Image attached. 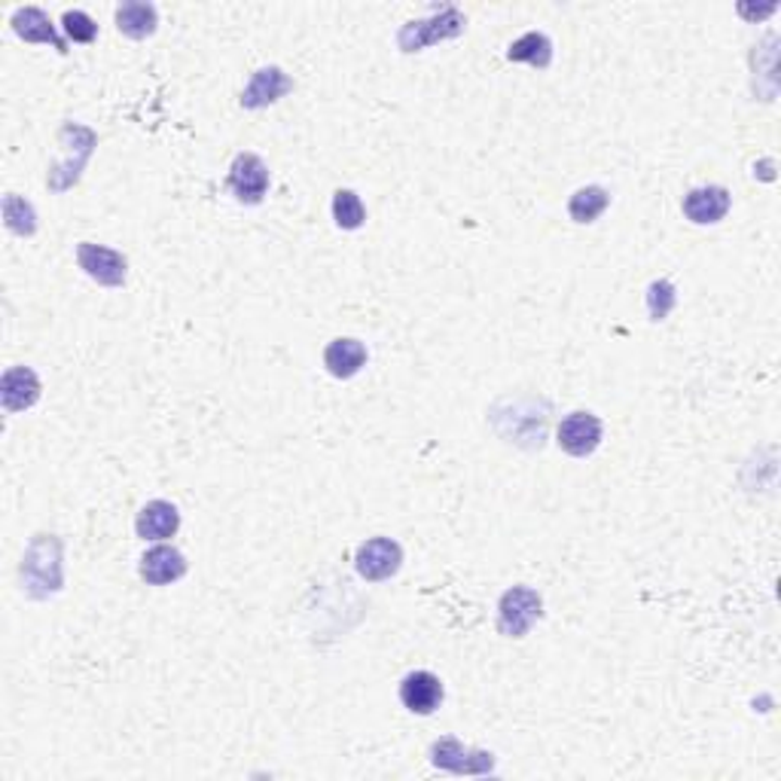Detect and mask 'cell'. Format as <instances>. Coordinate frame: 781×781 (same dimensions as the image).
<instances>
[{"label":"cell","instance_id":"obj_1","mask_svg":"<svg viewBox=\"0 0 781 781\" xmlns=\"http://www.w3.org/2000/svg\"><path fill=\"white\" fill-rule=\"evenodd\" d=\"M22 580L31 599H49L62 589V543L59 537L37 535L22 559Z\"/></svg>","mask_w":781,"mask_h":781},{"label":"cell","instance_id":"obj_2","mask_svg":"<svg viewBox=\"0 0 781 781\" xmlns=\"http://www.w3.org/2000/svg\"><path fill=\"white\" fill-rule=\"evenodd\" d=\"M464 31V16L456 7H443L437 16L422 18V22H407L397 34V47L404 52H419L424 47H434L439 40H449Z\"/></svg>","mask_w":781,"mask_h":781},{"label":"cell","instance_id":"obj_3","mask_svg":"<svg viewBox=\"0 0 781 781\" xmlns=\"http://www.w3.org/2000/svg\"><path fill=\"white\" fill-rule=\"evenodd\" d=\"M543 602L532 586H513L501 596L498 604V629L507 638H522L528 635V629L535 626V619H540Z\"/></svg>","mask_w":781,"mask_h":781},{"label":"cell","instance_id":"obj_4","mask_svg":"<svg viewBox=\"0 0 781 781\" xmlns=\"http://www.w3.org/2000/svg\"><path fill=\"white\" fill-rule=\"evenodd\" d=\"M400 562H404V550L390 537H373V540L360 543L358 555H355V568L370 584L394 577L400 571Z\"/></svg>","mask_w":781,"mask_h":781},{"label":"cell","instance_id":"obj_5","mask_svg":"<svg viewBox=\"0 0 781 781\" xmlns=\"http://www.w3.org/2000/svg\"><path fill=\"white\" fill-rule=\"evenodd\" d=\"M77 263L86 276L104 284V287H123L126 284V269L129 263L126 257L114 251V247H104V244L82 242L77 244Z\"/></svg>","mask_w":781,"mask_h":781},{"label":"cell","instance_id":"obj_6","mask_svg":"<svg viewBox=\"0 0 781 781\" xmlns=\"http://www.w3.org/2000/svg\"><path fill=\"white\" fill-rule=\"evenodd\" d=\"M229 190L242 205H260L269 193V168L257 153H239L229 168Z\"/></svg>","mask_w":781,"mask_h":781},{"label":"cell","instance_id":"obj_7","mask_svg":"<svg viewBox=\"0 0 781 781\" xmlns=\"http://www.w3.org/2000/svg\"><path fill=\"white\" fill-rule=\"evenodd\" d=\"M431 760L446 772H464V776H486L495 769V760L486 751L464 748L458 739H439L431 748Z\"/></svg>","mask_w":781,"mask_h":781},{"label":"cell","instance_id":"obj_8","mask_svg":"<svg viewBox=\"0 0 781 781\" xmlns=\"http://www.w3.org/2000/svg\"><path fill=\"white\" fill-rule=\"evenodd\" d=\"M602 443V419L592 412H571L565 422L559 424V446L574 458L592 456Z\"/></svg>","mask_w":781,"mask_h":781},{"label":"cell","instance_id":"obj_9","mask_svg":"<svg viewBox=\"0 0 781 781\" xmlns=\"http://www.w3.org/2000/svg\"><path fill=\"white\" fill-rule=\"evenodd\" d=\"M400 702L412 715H434L443 702V683L431 671H409L400 681Z\"/></svg>","mask_w":781,"mask_h":781},{"label":"cell","instance_id":"obj_10","mask_svg":"<svg viewBox=\"0 0 781 781\" xmlns=\"http://www.w3.org/2000/svg\"><path fill=\"white\" fill-rule=\"evenodd\" d=\"M0 400L7 412H25L40 400V379L28 367H10L0 382Z\"/></svg>","mask_w":781,"mask_h":781},{"label":"cell","instance_id":"obj_11","mask_svg":"<svg viewBox=\"0 0 781 781\" xmlns=\"http://www.w3.org/2000/svg\"><path fill=\"white\" fill-rule=\"evenodd\" d=\"M730 212V190L727 187H700L683 195V214L693 223H717Z\"/></svg>","mask_w":781,"mask_h":781},{"label":"cell","instance_id":"obj_12","mask_svg":"<svg viewBox=\"0 0 781 781\" xmlns=\"http://www.w3.org/2000/svg\"><path fill=\"white\" fill-rule=\"evenodd\" d=\"M293 89V80L281 71V67H263L254 74L251 86L242 92V107L247 111H257V107H266L272 104L281 95H287Z\"/></svg>","mask_w":781,"mask_h":781},{"label":"cell","instance_id":"obj_13","mask_svg":"<svg viewBox=\"0 0 781 781\" xmlns=\"http://www.w3.org/2000/svg\"><path fill=\"white\" fill-rule=\"evenodd\" d=\"M187 574V559L175 547H153L141 559V577L150 586H168Z\"/></svg>","mask_w":781,"mask_h":781},{"label":"cell","instance_id":"obj_14","mask_svg":"<svg viewBox=\"0 0 781 781\" xmlns=\"http://www.w3.org/2000/svg\"><path fill=\"white\" fill-rule=\"evenodd\" d=\"M180 528V513L178 507L168 504V501H150V504L138 513L135 522V532L144 540H165V537H175Z\"/></svg>","mask_w":781,"mask_h":781},{"label":"cell","instance_id":"obj_15","mask_svg":"<svg viewBox=\"0 0 781 781\" xmlns=\"http://www.w3.org/2000/svg\"><path fill=\"white\" fill-rule=\"evenodd\" d=\"M367 363V345L358 340H333L324 351L327 373L336 379H351L358 375Z\"/></svg>","mask_w":781,"mask_h":781},{"label":"cell","instance_id":"obj_16","mask_svg":"<svg viewBox=\"0 0 781 781\" xmlns=\"http://www.w3.org/2000/svg\"><path fill=\"white\" fill-rule=\"evenodd\" d=\"M13 31H16L22 40H28V43H52L59 52H67L65 40L55 34V28H52V22H49L47 13L37 10V7L18 10L16 16H13Z\"/></svg>","mask_w":781,"mask_h":781},{"label":"cell","instance_id":"obj_17","mask_svg":"<svg viewBox=\"0 0 781 781\" xmlns=\"http://www.w3.org/2000/svg\"><path fill=\"white\" fill-rule=\"evenodd\" d=\"M116 28L131 37V40H144L156 31V7L150 3H123L116 10Z\"/></svg>","mask_w":781,"mask_h":781},{"label":"cell","instance_id":"obj_18","mask_svg":"<svg viewBox=\"0 0 781 781\" xmlns=\"http://www.w3.org/2000/svg\"><path fill=\"white\" fill-rule=\"evenodd\" d=\"M507 59H510V62H528V65L535 67H550V62H553V43H550V37H543V34L528 31L522 34L520 40L510 47Z\"/></svg>","mask_w":781,"mask_h":781},{"label":"cell","instance_id":"obj_19","mask_svg":"<svg viewBox=\"0 0 781 781\" xmlns=\"http://www.w3.org/2000/svg\"><path fill=\"white\" fill-rule=\"evenodd\" d=\"M607 205H611L607 190H602V187H584V190H577V193L571 195V220L574 223H592V220H599V214Z\"/></svg>","mask_w":781,"mask_h":781},{"label":"cell","instance_id":"obj_20","mask_svg":"<svg viewBox=\"0 0 781 781\" xmlns=\"http://www.w3.org/2000/svg\"><path fill=\"white\" fill-rule=\"evenodd\" d=\"M333 220L340 229H360L367 220V208L360 202L358 193L351 190H340L333 195Z\"/></svg>","mask_w":781,"mask_h":781},{"label":"cell","instance_id":"obj_21","mask_svg":"<svg viewBox=\"0 0 781 781\" xmlns=\"http://www.w3.org/2000/svg\"><path fill=\"white\" fill-rule=\"evenodd\" d=\"M3 220H7V227L18 232V235H34V229H37L34 208L25 199H18V195L13 193L3 199Z\"/></svg>","mask_w":781,"mask_h":781},{"label":"cell","instance_id":"obj_22","mask_svg":"<svg viewBox=\"0 0 781 781\" xmlns=\"http://www.w3.org/2000/svg\"><path fill=\"white\" fill-rule=\"evenodd\" d=\"M678 303V293L671 281H653L651 291H648V309H651V321H663L668 311L675 309Z\"/></svg>","mask_w":781,"mask_h":781},{"label":"cell","instance_id":"obj_23","mask_svg":"<svg viewBox=\"0 0 781 781\" xmlns=\"http://www.w3.org/2000/svg\"><path fill=\"white\" fill-rule=\"evenodd\" d=\"M62 22H65V31L74 43H92L95 40L98 25L82 10H67Z\"/></svg>","mask_w":781,"mask_h":781}]
</instances>
